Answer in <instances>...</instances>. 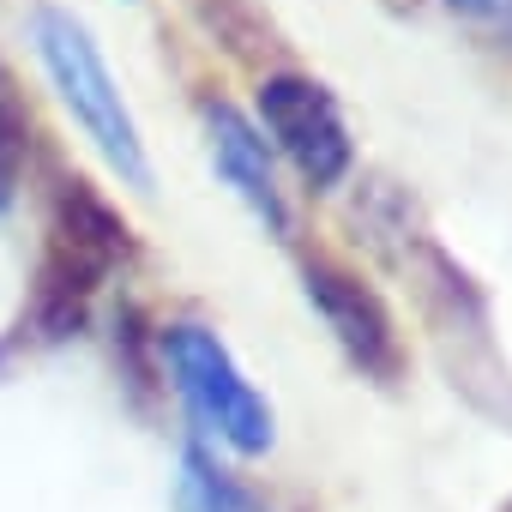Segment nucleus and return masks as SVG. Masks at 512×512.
<instances>
[{"instance_id": "9d476101", "label": "nucleus", "mask_w": 512, "mask_h": 512, "mask_svg": "<svg viewBox=\"0 0 512 512\" xmlns=\"http://www.w3.org/2000/svg\"><path fill=\"white\" fill-rule=\"evenodd\" d=\"M500 512H512V500H506V506H500Z\"/></svg>"}, {"instance_id": "0eeeda50", "label": "nucleus", "mask_w": 512, "mask_h": 512, "mask_svg": "<svg viewBox=\"0 0 512 512\" xmlns=\"http://www.w3.org/2000/svg\"><path fill=\"white\" fill-rule=\"evenodd\" d=\"M175 506L181 512H266L241 476H229L211 452L181 446V476H175Z\"/></svg>"}, {"instance_id": "39448f33", "label": "nucleus", "mask_w": 512, "mask_h": 512, "mask_svg": "<svg viewBox=\"0 0 512 512\" xmlns=\"http://www.w3.org/2000/svg\"><path fill=\"white\" fill-rule=\"evenodd\" d=\"M302 296L326 320V332L338 338V350L350 356V368H362L368 380H398V368H404L398 326H392L386 302L350 266H338V260H302Z\"/></svg>"}, {"instance_id": "7ed1b4c3", "label": "nucleus", "mask_w": 512, "mask_h": 512, "mask_svg": "<svg viewBox=\"0 0 512 512\" xmlns=\"http://www.w3.org/2000/svg\"><path fill=\"white\" fill-rule=\"evenodd\" d=\"M157 344H163L175 392L187 398V410H193V422L205 434H217L241 458H260L272 446V434H278L272 428V404L241 374V362L229 356V344L217 332H205L193 320H175V326H163Z\"/></svg>"}, {"instance_id": "1a4fd4ad", "label": "nucleus", "mask_w": 512, "mask_h": 512, "mask_svg": "<svg viewBox=\"0 0 512 512\" xmlns=\"http://www.w3.org/2000/svg\"><path fill=\"white\" fill-rule=\"evenodd\" d=\"M452 13L476 19V25H494V31H512V0H446Z\"/></svg>"}, {"instance_id": "f03ea898", "label": "nucleus", "mask_w": 512, "mask_h": 512, "mask_svg": "<svg viewBox=\"0 0 512 512\" xmlns=\"http://www.w3.org/2000/svg\"><path fill=\"white\" fill-rule=\"evenodd\" d=\"M133 253V229L127 217L91 187V181H61L55 193V223H49V253L37 272V326L43 338H61L85 320L97 284Z\"/></svg>"}, {"instance_id": "20e7f679", "label": "nucleus", "mask_w": 512, "mask_h": 512, "mask_svg": "<svg viewBox=\"0 0 512 512\" xmlns=\"http://www.w3.org/2000/svg\"><path fill=\"white\" fill-rule=\"evenodd\" d=\"M253 115H260V139H272L290 169L308 187H338L356 163V139L344 127V109L332 91L308 73H272L253 91Z\"/></svg>"}, {"instance_id": "423d86ee", "label": "nucleus", "mask_w": 512, "mask_h": 512, "mask_svg": "<svg viewBox=\"0 0 512 512\" xmlns=\"http://www.w3.org/2000/svg\"><path fill=\"white\" fill-rule=\"evenodd\" d=\"M205 133H211V163H217L223 187L272 235H290V199L278 187V169H272V151H266L260 127L229 103H205Z\"/></svg>"}, {"instance_id": "6e6552de", "label": "nucleus", "mask_w": 512, "mask_h": 512, "mask_svg": "<svg viewBox=\"0 0 512 512\" xmlns=\"http://www.w3.org/2000/svg\"><path fill=\"white\" fill-rule=\"evenodd\" d=\"M19 175H25V109L0 73V211L19 199Z\"/></svg>"}, {"instance_id": "f257e3e1", "label": "nucleus", "mask_w": 512, "mask_h": 512, "mask_svg": "<svg viewBox=\"0 0 512 512\" xmlns=\"http://www.w3.org/2000/svg\"><path fill=\"white\" fill-rule=\"evenodd\" d=\"M31 37H37V55H43V73L49 85L61 91L67 115L85 127V139L97 145V157L127 181V187H151V157H145V139H139V121L103 61V49L91 43V31L61 13V7H43L31 19Z\"/></svg>"}]
</instances>
